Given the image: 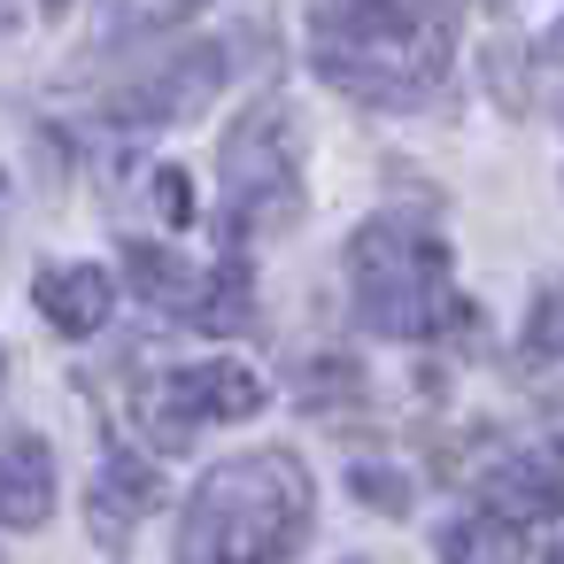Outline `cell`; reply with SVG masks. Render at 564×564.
Segmentation results:
<instances>
[{
  "mask_svg": "<svg viewBox=\"0 0 564 564\" xmlns=\"http://www.w3.org/2000/svg\"><path fill=\"white\" fill-rule=\"evenodd\" d=\"M317 479L294 448L225 456L194 479L178 518V564H286L310 541Z\"/></svg>",
  "mask_w": 564,
  "mask_h": 564,
  "instance_id": "cell-1",
  "label": "cell"
},
{
  "mask_svg": "<svg viewBox=\"0 0 564 564\" xmlns=\"http://www.w3.org/2000/svg\"><path fill=\"white\" fill-rule=\"evenodd\" d=\"M317 78L364 109H417L441 70H448V17L441 9H394V0H364V9H333L310 24Z\"/></svg>",
  "mask_w": 564,
  "mask_h": 564,
  "instance_id": "cell-2",
  "label": "cell"
},
{
  "mask_svg": "<svg viewBox=\"0 0 564 564\" xmlns=\"http://www.w3.org/2000/svg\"><path fill=\"white\" fill-rule=\"evenodd\" d=\"M348 302L356 325L379 340H425L441 333L448 302V240L417 217H371L348 240Z\"/></svg>",
  "mask_w": 564,
  "mask_h": 564,
  "instance_id": "cell-3",
  "label": "cell"
},
{
  "mask_svg": "<svg viewBox=\"0 0 564 564\" xmlns=\"http://www.w3.org/2000/svg\"><path fill=\"white\" fill-rule=\"evenodd\" d=\"M217 178H225V240L240 248L248 232H294L302 225V132L294 109L279 94L248 101L217 148Z\"/></svg>",
  "mask_w": 564,
  "mask_h": 564,
  "instance_id": "cell-4",
  "label": "cell"
},
{
  "mask_svg": "<svg viewBox=\"0 0 564 564\" xmlns=\"http://www.w3.org/2000/svg\"><path fill=\"white\" fill-rule=\"evenodd\" d=\"M263 402H271V387L248 364L209 356V364H186L171 379H148V394L132 402V417H140V433L155 448H194V425H240Z\"/></svg>",
  "mask_w": 564,
  "mask_h": 564,
  "instance_id": "cell-5",
  "label": "cell"
},
{
  "mask_svg": "<svg viewBox=\"0 0 564 564\" xmlns=\"http://www.w3.org/2000/svg\"><path fill=\"white\" fill-rule=\"evenodd\" d=\"M217 86H225V55H217L209 40H194V47H178V55H163V63L132 70L124 86H109V94H101V109H109L117 124H178V117L209 109V101H217Z\"/></svg>",
  "mask_w": 564,
  "mask_h": 564,
  "instance_id": "cell-6",
  "label": "cell"
},
{
  "mask_svg": "<svg viewBox=\"0 0 564 564\" xmlns=\"http://www.w3.org/2000/svg\"><path fill=\"white\" fill-rule=\"evenodd\" d=\"M155 502H163V471H155L148 456H132V448H109L101 471H94V487H86V525H94L101 549H124L132 525H140Z\"/></svg>",
  "mask_w": 564,
  "mask_h": 564,
  "instance_id": "cell-7",
  "label": "cell"
},
{
  "mask_svg": "<svg viewBox=\"0 0 564 564\" xmlns=\"http://www.w3.org/2000/svg\"><path fill=\"white\" fill-rule=\"evenodd\" d=\"M32 310L63 333V340H94L117 317V279L101 263H55L32 279Z\"/></svg>",
  "mask_w": 564,
  "mask_h": 564,
  "instance_id": "cell-8",
  "label": "cell"
},
{
  "mask_svg": "<svg viewBox=\"0 0 564 564\" xmlns=\"http://www.w3.org/2000/svg\"><path fill=\"white\" fill-rule=\"evenodd\" d=\"M55 518V448L40 433H0V525L32 533Z\"/></svg>",
  "mask_w": 564,
  "mask_h": 564,
  "instance_id": "cell-9",
  "label": "cell"
},
{
  "mask_svg": "<svg viewBox=\"0 0 564 564\" xmlns=\"http://www.w3.org/2000/svg\"><path fill=\"white\" fill-rule=\"evenodd\" d=\"M124 279H132V294H140V302H155V310H163V317H178V325H194L202 286H209V271H194L186 256L148 248V240H132V248H124Z\"/></svg>",
  "mask_w": 564,
  "mask_h": 564,
  "instance_id": "cell-10",
  "label": "cell"
},
{
  "mask_svg": "<svg viewBox=\"0 0 564 564\" xmlns=\"http://www.w3.org/2000/svg\"><path fill=\"white\" fill-rule=\"evenodd\" d=\"M525 556V525L502 510H464L441 525V564H518Z\"/></svg>",
  "mask_w": 564,
  "mask_h": 564,
  "instance_id": "cell-11",
  "label": "cell"
},
{
  "mask_svg": "<svg viewBox=\"0 0 564 564\" xmlns=\"http://www.w3.org/2000/svg\"><path fill=\"white\" fill-rule=\"evenodd\" d=\"M256 325V279L240 256L209 263V286H202V310H194V333H248Z\"/></svg>",
  "mask_w": 564,
  "mask_h": 564,
  "instance_id": "cell-12",
  "label": "cell"
},
{
  "mask_svg": "<svg viewBox=\"0 0 564 564\" xmlns=\"http://www.w3.org/2000/svg\"><path fill=\"white\" fill-rule=\"evenodd\" d=\"M518 364L556 371L564 364V279H541L525 302V333H518Z\"/></svg>",
  "mask_w": 564,
  "mask_h": 564,
  "instance_id": "cell-13",
  "label": "cell"
},
{
  "mask_svg": "<svg viewBox=\"0 0 564 564\" xmlns=\"http://www.w3.org/2000/svg\"><path fill=\"white\" fill-rule=\"evenodd\" d=\"M518 448H525V456H533V464H541V471L564 487V387H549V394H541V410H533V433H525Z\"/></svg>",
  "mask_w": 564,
  "mask_h": 564,
  "instance_id": "cell-14",
  "label": "cell"
},
{
  "mask_svg": "<svg viewBox=\"0 0 564 564\" xmlns=\"http://www.w3.org/2000/svg\"><path fill=\"white\" fill-rule=\"evenodd\" d=\"M356 394H364L356 356H317V364H310V387H302L310 410H333V402H356Z\"/></svg>",
  "mask_w": 564,
  "mask_h": 564,
  "instance_id": "cell-15",
  "label": "cell"
},
{
  "mask_svg": "<svg viewBox=\"0 0 564 564\" xmlns=\"http://www.w3.org/2000/svg\"><path fill=\"white\" fill-rule=\"evenodd\" d=\"M348 487H356L371 510H387V518H402V510H410V479H402L394 464H348Z\"/></svg>",
  "mask_w": 564,
  "mask_h": 564,
  "instance_id": "cell-16",
  "label": "cell"
},
{
  "mask_svg": "<svg viewBox=\"0 0 564 564\" xmlns=\"http://www.w3.org/2000/svg\"><path fill=\"white\" fill-rule=\"evenodd\" d=\"M155 217H163V225H194V178L171 171V163L155 171Z\"/></svg>",
  "mask_w": 564,
  "mask_h": 564,
  "instance_id": "cell-17",
  "label": "cell"
},
{
  "mask_svg": "<svg viewBox=\"0 0 564 564\" xmlns=\"http://www.w3.org/2000/svg\"><path fill=\"white\" fill-rule=\"evenodd\" d=\"M124 17H140V24H178L186 9H202V0H117Z\"/></svg>",
  "mask_w": 564,
  "mask_h": 564,
  "instance_id": "cell-18",
  "label": "cell"
},
{
  "mask_svg": "<svg viewBox=\"0 0 564 564\" xmlns=\"http://www.w3.org/2000/svg\"><path fill=\"white\" fill-rule=\"evenodd\" d=\"M17 32V0H0V40H9Z\"/></svg>",
  "mask_w": 564,
  "mask_h": 564,
  "instance_id": "cell-19",
  "label": "cell"
},
{
  "mask_svg": "<svg viewBox=\"0 0 564 564\" xmlns=\"http://www.w3.org/2000/svg\"><path fill=\"white\" fill-rule=\"evenodd\" d=\"M0 232H9V171H0Z\"/></svg>",
  "mask_w": 564,
  "mask_h": 564,
  "instance_id": "cell-20",
  "label": "cell"
},
{
  "mask_svg": "<svg viewBox=\"0 0 564 564\" xmlns=\"http://www.w3.org/2000/svg\"><path fill=\"white\" fill-rule=\"evenodd\" d=\"M549 564H564V533H556V549H549Z\"/></svg>",
  "mask_w": 564,
  "mask_h": 564,
  "instance_id": "cell-21",
  "label": "cell"
},
{
  "mask_svg": "<svg viewBox=\"0 0 564 564\" xmlns=\"http://www.w3.org/2000/svg\"><path fill=\"white\" fill-rule=\"evenodd\" d=\"M549 47H556V55H564V24H556V40H549Z\"/></svg>",
  "mask_w": 564,
  "mask_h": 564,
  "instance_id": "cell-22",
  "label": "cell"
},
{
  "mask_svg": "<svg viewBox=\"0 0 564 564\" xmlns=\"http://www.w3.org/2000/svg\"><path fill=\"white\" fill-rule=\"evenodd\" d=\"M0 379H9V348H0Z\"/></svg>",
  "mask_w": 564,
  "mask_h": 564,
  "instance_id": "cell-23",
  "label": "cell"
},
{
  "mask_svg": "<svg viewBox=\"0 0 564 564\" xmlns=\"http://www.w3.org/2000/svg\"><path fill=\"white\" fill-rule=\"evenodd\" d=\"M47 9H70V0H47Z\"/></svg>",
  "mask_w": 564,
  "mask_h": 564,
  "instance_id": "cell-24",
  "label": "cell"
},
{
  "mask_svg": "<svg viewBox=\"0 0 564 564\" xmlns=\"http://www.w3.org/2000/svg\"><path fill=\"white\" fill-rule=\"evenodd\" d=\"M487 9H510V0H487Z\"/></svg>",
  "mask_w": 564,
  "mask_h": 564,
  "instance_id": "cell-25",
  "label": "cell"
},
{
  "mask_svg": "<svg viewBox=\"0 0 564 564\" xmlns=\"http://www.w3.org/2000/svg\"><path fill=\"white\" fill-rule=\"evenodd\" d=\"M340 9H364V0H340Z\"/></svg>",
  "mask_w": 564,
  "mask_h": 564,
  "instance_id": "cell-26",
  "label": "cell"
}]
</instances>
